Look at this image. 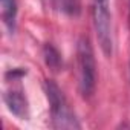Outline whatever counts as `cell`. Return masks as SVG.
<instances>
[{
  "mask_svg": "<svg viewBox=\"0 0 130 130\" xmlns=\"http://www.w3.org/2000/svg\"><path fill=\"white\" fill-rule=\"evenodd\" d=\"M77 68H78V87L84 98H89L96 84V63L89 38L81 37L77 44Z\"/></svg>",
  "mask_w": 130,
  "mask_h": 130,
  "instance_id": "6da1fadb",
  "label": "cell"
},
{
  "mask_svg": "<svg viewBox=\"0 0 130 130\" xmlns=\"http://www.w3.org/2000/svg\"><path fill=\"white\" fill-rule=\"evenodd\" d=\"M44 89L51 104L52 125L55 128H80V122L77 121L75 113L72 112L61 89L54 81H46Z\"/></svg>",
  "mask_w": 130,
  "mask_h": 130,
  "instance_id": "7a4b0ae2",
  "label": "cell"
},
{
  "mask_svg": "<svg viewBox=\"0 0 130 130\" xmlns=\"http://www.w3.org/2000/svg\"><path fill=\"white\" fill-rule=\"evenodd\" d=\"M92 17L100 46L104 55L110 57L113 49V40H112V20L109 11V0H92Z\"/></svg>",
  "mask_w": 130,
  "mask_h": 130,
  "instance_id": "3957f363",
  "label": "cell"
},
{
  "mask_svg": "<svg viewBox=\"0 0 130 130\" xmlns=\"http://www.w3.org/2000/svg\"><path fill=\"white\" fill-rule=\"evenodd\" d=\"M3 100H5L9 112H12L20 119H26V116H28V100H26L22 87L6 90L3 95Z\"/></svg>",
  "mask_w": 130,
  "mask_h": 130,
  "instance_id": "277c9868",
  "label": "cell"
},
{
  "mask_svg": "<svg viewBox=\"0 0 130 130\" xmlns=\"http://www.w3.org/2000/svg\"><path fill=\"white\" fill-rule=\"evenodd\" d=\"M2 3V17L5 25L9 31H14L15 26V17H17V3L15 0H0Z\"/></svg>",
  "mask_w": 130,
  "mask_h": 130,
  "instance_id": "5b68a950",
  "label": "cell"
},
{
  "mask_svg": "<svg viewBox=\"0 0 130 130\" xmlns=\"http://www.w3.org/2000/svg\"><path fill=\"white\" fill-rule=\"evenodd\" d=\"M54 8L69 17H77L81 11V0H51Z\"/></svg>",
  "mask_w": 130,
  "mask_h": 130,
  "instance_id": "8992f818",
  "label": "cell"
},
{
  "mask_svg": "<svg viewBox=\"0 0 130 130\" xmlns=\"http://www.w3.org/2000/svg\"><path fill=\"white\" fill-rule=\"evenodd\" d=\"M46 63L49 64V66H52V68H57V66H58V63H60V57H58V54H57L55 49L51 47V46L46 47Z\"/></svg>",
  "mask_w": 130,
  "mask_h": 130,
  "instance_id": "52a82bcc",
  "label": "cell"
}]
</instances>
